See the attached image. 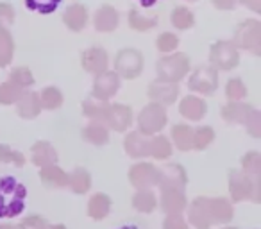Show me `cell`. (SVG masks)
<instances>
[{
    "label": "cell",
    "mask_w": 261,
    "mask_h": 229,
    "mask_svg": "<svg viewBox=\"0 0 261 229\" xmlns=\"http://www.w3.org/2000/svg\"><path fill=\"white\" fill-rule=\"evenodd\" d=\"M68 186L73 193H86L91 188V175L86 168H75L72 174H68Z\"/></svg>",
    "instance_id": "cell-30"
},
{
    "label": "cell",
    "mask_w": 261,
    "mask_h": 229,
    "mask_svg": "<svg viewBox=\"0 0 261 229\" xmlns=\"http://www.w3.org/2000/svg\"><path fill=\"white\" fill-rule=\"evenodd\" d=\"M15 22V9L8 2H0V29H8Z\"/></svg>",
    "instance_id": "cell-46"
},
{
    "label": "cell",
    "mask_w": 261,
    "mask_h": 229,
    "mask_svg": "<svg viewBox=\"0 0 261 229\" xmlns=\"http://www.w3.org/2000/svg\"><path fill=\"white\" fill-rule=\"evenodd\" d=\"M129 181L136 190H150L160 181V168L152 163H136L129 168Z\"/></svg>",
    "instance_id": "cell-9"
},
{
    "label": "cell",
    "mask_w": 261,
    "mask_h": 229,
    "mask_svg": "<svg viewBox=\"0 0 261 229\" xmlns=\"http://www.w3.org/2000/svg\"><path fill=\"white\" fill-rule=\"evenodd\" d=\"M23 91L20 86H16L15 83L11 81H6V83L0 84V104L2 106H11V104H16L18 98L23 95Z\"/></svg>",
    "instance_id": "cell-37"
},
{
    "label": "cell",
    "mask_w": 261,
    "mask_h": 229,
    "mask_svg": "<svg viewBox=\"0 0 261 229\" xmlns=\"http://www.w3.org/2000/svg\"><path fill=\"white\" fill-rule=\"evenodd\" d=\"M9 81L15 83L16 86H20L22 90H27V88L34 84L33 72L27 66H16V68H13L11 73H9Z\"/></svg>",
    "instance_id": "cell-40"
},
{
    "label": "cell",
    "mask_w": 261,
    "mask_h": 229,
    "mask_svg": "<svg viewBox=\"0 0 261 229\" xmlns=\"http://www.w3.org/2000/svg\"><path fill=\"white\" fill-rule=\"evenodd\" d=\"M41 109H58L63 106V93L56 86L43 88L40 93Z\"/></svg>",
    "instance_id": "cell-36"
},
{
    "label": "cell",
    "mask_w": 261,
    "mask_h": 229,
    "mask_svg": "<svg viewBox=\"0 0 261 229\" xmlns=\"http://www.w3.org/2000/svg\"><path fill=\"white\" fill-rule=\"evenodd\" d=\"M122 229H135V227H130V225H127V227H122Z\"/></svg>",
    "instance_id": "cell-54"
},
{
    "label": "cell",
    "mask_w": 261,
    "mask_h": 229,
    "mask_svg": "<svg viewBox=\"0 0 261 229\" xmlns=\"http://www.w3.org/2000/svg\"><path fill=\"white\" fill-rule=\"evenodd\" d=\"M242 167H243L242 172H245L249 177L259 179V175H261V154L256 152V150L247 152L242 160Z\"/></svg>",
    "instance_id": "cell-38"
},
{
    "label": "cell",
    "mask_w": 261,
    "mask_h": 229,
    "mask_svg": "<svg viewBox=\"0 0 261 229\" xmlns=\"http://www.w3.org/2000/svg\"><path fill=\"white\" fill-rule=\"evenodd\" d=\"M163 229H188V222L182 218V215H167Z\"/></svg>",
    "instance_id": "cell-47"
},
{
    "label": "cell",
    "mask_w": 261,
    "mask_h": 229,
    "mask_svg": "<svg viewBox=\"0 0 261 229\" xmlns=\"http://www.w3.org/2000/svg\"><path fill=\"white\" fill-rule=\"evenodd\" d=\"M127 22H129V27L133 31H138V33H145V31L156 27L158 18L156 16H145L138 11V9H130L129 15H127Z\"/></svg>",
    "instance_id": "cell-32"
},
{
    "label": "cell",
    "mask_w": 261,
    "mask_h": 229,
    "mask_svg": "<svg viewBox=\"0 0 261 229\" xmlns=\"http://www.w3.org/2000/svg\"><path fill=\"white\" fill-rule=\"evenodd\" d=\"M232 45L236 48L252 52L254 56L261 54V23L257 20H245L234 31Z\"/></svg>",
    "instance_id": "cell-4"
},
{
    "label": "cell",
    "mask_w": 261,
    "mask_h": 229,
    "mask_svg": "<svg viewBox=\"0 0 261 229\" xmlns=\"http://www.w3.org/2000/svg\"><path fill=\"white\" fill-rule=\"evenodd\" d=\"M245 128L249 131V135L254 136V138H259L261 136V113L257 109H252V113H250L245 122Z\"/></svg>",
    "instance_id": "cell-45"
},
{
    "label": "cell",
    "mask_w": 261,
    "mask_h": 229,
    "mask_svg": "<svg viewBox=\"0 0 261 229\" xmlns=\"http://www.w3.org/2000/svg\"><path fill=\"white\" fill-rule=\"evenodd\" d=\"M210 213L211 222L213 224H227L234 217V210L232 204L229 202L225 197H217V199H210Z\"/></svg>",
    "instance_id": "cell-23"
},
{
    "label": "cell",
    "mask_w": 261,
    "mask_h": 229,
    "mask_svg": "<svg viewBox=\"0 0 261 229\" xmlns=\"http://www.w3.org/2000/svg\"><path fill=\"white\" fill-rule=\"evenodd\" d=\"M225 95H227L229 102H240L242 98L247 97V86L243 84L242 79H229L225 84Z\"/></svg>",
    "instance_id": "cell-41"
},
{
    "label": "cell",
    "mask_w": 261,
    "mask_h": 229,
    "mask_svg": "<svg viewBox=\"0 0 261 229\" xmlns=\"http://www.w3.org/2000/svg\"><path fill=\"white\" fill-rule=\"evenodd\" d=\"M20 225L23 229H43L47 225V220L43 217H40V215H31V217L23 218Z\"/></svg>",
    "instance_id": "cell-48"
},
{
    "label": "cell",
    "mask_w": 261,
    "mask_h": 229,
    "mask_svg": "<svg viewBox=\"0 0 261 229\" xmlns=\"http://www.w3.org/2000/svg\"><path fill=\"white\" fill-rule=\"evenodd\" d=\"M188 206L182 190H161V210L167 215H181Z\"/></svg>",
    "instance_id": "cell-17"
},
{
    "label": "cell",
    "mask_w": 261,
    "mask_h": 229,
    "mask_svg": "<svg viewBox=\"0 0 261 229\" xmlns=\"http://www.w3.org/2000/svg\"><path fill=\"white\" fill-rule=\"evenodd\" d=\"M43 229H66L65 225H61V224H47Z\"/></svg>",
    "instance_id": "cell-52"
},
{
    "label": "cell",
    "mask_w": 261,
    "mask_h": 229,
    "mask_svg": "<svg viewBox=\"0 0 261 229\" xmlns=\"http://www.w3.org/2000/svg\"><path fill=\"white\" fill-rule=\"evenodd\" d=\"M120 88V77L116 75L111 70H106V72L98 73L95 77L93 83V98L95 100L108 102L111 97H115L116 91Z\"/></svg>",
    "instance_id": "cell-11"
},
{
    "label": "cell",
    "mask_w": 261,
    "mask_h": 229,
    "mask_svg": "<svg viewBox=\"0 0 261 229\" xmlns=\"http://www.w3.org/2000/svg\"><path fill=\"white\" fill-rule=\"evenodd\" d=\"M123 149L130 158H136V160L147 158L150 156V138L140 131H133L123 140Z\"/></svg>",
    "instance_id": "cell-16"
},
{
    "label": "cell",
    "mask_w": 261,
    "mask_h": 229,
    "mask_svg": "<svg viewBox=\"0 0 261 229\" xmlns=\"http://www.w3.org/2000/svg\"><path fill=\"white\" fill-rule=\"evenodd\" d=\"M188 220L195 229H210L213 225L210 213V197H197L190 204Z\"/></svg>",
    "instance_id": "cell-13"
},
{
    "label": "cell",
    "mask_w": 261,
    "mask_h": 229,
    "mask_svg": "<svg viewBox=\"0 0 261 229\" xmlns=\"http://www.w3.org/2000/svg\"><path fill=\"white\" fill-rule=\"evenodd\" d=\"M40 179L48 188H65V186H68V174L63 168H59L58 165H50V167L41 168Z\"/></svg>",
    "instance_id": "cell-25"
},
{
    "label": "cell",
    "mask_w": 261,
    "mask_h": 229,
    "mask_svg": "<svg viewBox=\"0 0 261 229\" xmlns=\"http://www.w3.org/2000/svg\"><path fill=\"white\" fill-rule=\"evenodd\" d=\"M59 2L61 0H25V6L31 9V11H38V13H52L58 9Z\"/></svg>",
    "instance_id": "cell-44"
},
{
    "label": "cell",
    "mask_w": 261,
    "mask_h": 229,
    "mask_svg": "<svg viewBox=\"0 0 261 229\" xmlns=\"http://www.w3.org/2000/svg\"><path fill=\"white\" fill-rule=\"evenodd\" d=\"M109 210H111V199L106 193H95L88 202V215L93 220H102L108 217Z\"/></svg>",
    "instance_id": "cell-27"
},
{
    "label": "cell",
    "mask_w": 261,
    "mask_h": 229,
    "mask_svg": "<svg viewBox=\"0 0 261 229\" xmlns=\"http://www.w3.org/2000/svg\"><path fill=\"white\" fill-rule=\"evenodd\" d=\"M210 63L211 68L218 70H232L240 63V52L232 45V41H217L210 50Z\"/></svg>",
    "instance_id": "cell-7"
},
{
    "label": "cell",
    "mask_w": 261,
    "mask_h": 229,
    "mask_svg": "<svg viewBox=\"0 0 261 229\" xmlns=\"http://www.w3.org/2000/svg\"><path fill=\"white\" fill-rule=\"evenodd\" d=\"M133 124V109L125 104H109L104 125L111 131L123 133Z\"/></svg>",
    "instance_id": "cell-12"
},
{
    "label": "cell",
    "mask_w": 261,
    "mask_h": 229,
    "mask_svg": "<svg viewBox=\"0 0 261 229\" xmlns=\"http://www.w3.org/2000/svg\"><path fill=\"white\" fill-rule=\"evenodd\" d=\"M31 156H33V163L38 165L40 168L50 167V165L58 163V152L48 142H36L31 149Z\"/></svg>",
    "instance_id": "cell-21"
},
{
    "label": "cell",
    "mask_w": 261,
    "mask_h": 229,
    "mask_svg": "<svg viewBox=\"0 0 261 229\" xmlns=\"http://www.w3.org/2000/svg\"><path fill=\"white\" fill-rule=\"evenodd\" d=\"M247 9L254 13H261V0H240Z\"/></svg>",
    "instance_id": "cell-50"
},
{
    "label": "cell",
    "mask_w": 261,
    "mask_h": 229,
    "mask_svg": "<svg viewBox=\"0 0 261 229\" xmlns=\"http://www.w3.org/2000/svg\"><path fill=\"white\" fill-rule=\"evenodd\" d=\"M179 45V38L175 36V34L172 33H163L158 36L156 40V47L160 52H163V54H170V52H174L175 48H177Z\"/></svg>",
    "instance_id": "cell-43"
},
{
    "label": "cell",
    "mask_w": 261,
    "mask_h": 229,
    "mask_svg": "<svg viewBox=\"0 0 261 229\" xmlns=\"http://www.w3.org/2000/svg\"><path fill=\"white\" fill-rule=\"evenodd\" d=\"M133 206L140 213H152L158 206V199L152 190H138L133 195Z\"/></svg>",
    "instance_id": "cell-31"
},
{
    "label": "cell",
    "mask_w": 261,
    "mask_h": 229,
    "mask_svg": "<svg viewBox=\"0 0 261 229\" xmlns=\"http://www.w3.org/2000/svg\"><path fill=\"white\" fill-rule=\"evenodd\" d=\"M170 22L175 29L186 31V29H190V27H193V23H195V16H193V13L190 11L188 8L179 6V8H175L174 11L170 13Z\"/></svg>",
    "instance_id": "cell-34"
},
{
    "label": "cell",
    "mask_w": 261,
    "mask_h": 229,
    "mask_svg": "<svg viewBox=\"0 0 261 229\" xmlns=\"http://www.w3.org/2000/svg\"><path fill=\"white\" fill-rule=\"evenodd\" d=\"M0 229H23V227L16 224H0Z\"/></svg>",
    "instance_id": "cell-51"
},
{
    "label": "cell",
    "mask_w": 261,
    "mask_h": 229,
    "mask_svg": "<svg viewBox=\"0 0 261 229\" xmlns=\"http://www.w3.org/2000/svg\"><path fill=\"white\" fill-rule=\"evenodd\" d=\"M16 113L25 120H33L41 113L40 95L36 91H23V95L16 102Z\"/></svg>",
    "instance_id": "cell-19"
},
{
    "label": "cell",
    "mask_w": 261,
    "mask_h": 229,
    "mask_svg": "<svg viewBox=\"0 0 261 229\" xmlns=\"http://www.w3.org/2000/svg\"><path fill=\"white\" fill-rule=\"evenodd\" d=\"M188 88L200 95H213L218 88V72L211 66H197L188 79Z\"/></svg>",
    "instance_id": "cell-8"
},
{
    "label": "cell",
    "mask_w": 261,
    "mask_h": 229,
    "mask_svg": "<svg viewBox=\"0 0 261 229\" xmlns=\"http://www.w3.org/2000/svg\"><path fill=\"white\" fill-rule=\"evenodd\" d=\"M120 23V16L113 6H102L98 8V11L95 13L93 18V26L98 33H113V31L118 27Z\"/></svg>",
    "instance_id": "cell-18"
},
{
    "label": "cell",
    "mask_w": 261,
    "mask_h": 229,
    "mask_svg": "<svg viewBox=\"0 0 261 229\" xmlns=\"http://www.w3.org/2000/svg\"><path fill=\"white\" fill-rule=\"evenodd\" d=\"M172 143L167 136L163 135H154V138H150V156L154 160H168L172 156Z\"/></svg>",
    "instance_id": "cell-33"
},
{
    "label": "cell",
    "mask_w": 261,
    "mask_h": 229,
    "mask_svg": "<svg viewBox=\"0 0 261 229\" xmlns=\"http://www.w3.org/2000/svg\"><path fill=\"white\" fill-rule=\"evenodd\" d=\"M108 102L102 100H95V98H88L83 102V113L84 117H88L91 122H98V124H104L106 122V115H108Z\"/></svg>",
    "instance_id": "cell-28"
},
{
    "label": "cell",
    "mask_w": 261,
    "mask_h": 229,
    "mask_svg": "<svg viewBox=\"0 0 261 229\" xmlns=\"http://www.w3.org/2000/svg\"><path fill=\"white\" fill-rule=\"evenodd\" d=\"M179 97V88L177 84L172 83H163V81H154L149 86V98L154 104L160 106H170L175 102V98Z\"/></svg>",
    "instance_id": "cell-15"
},
{
    "label": "cell",
    "mask_w": 261,
    "mask_h": 229,
    "mask_svg": "<svg viewBox=\"0 0 261 229\" xmlns=\"http://www.w3.org/2000/svg\"><path fill=\"white\" fill-rule=\"evenodd\" d=\"M224 229H236V227H224Z\"/></svg>",
    "instance_id": "cell-55"
},
{
    "label": "cell",
    "mask_w": 261,
    "mask_h": 229,
    "mask_svg": "<svg viewBox=\"0 0 261 229\" xmlns=\"http://www.w3.org/2000/svg\"><path fill=\"white\" fill-rule=\"evenodd\" d=\"M215 140V131L210 125H202V128L193 129V149L204 150L210 147V143Z\"/></svg>",
    "instance_id": "cell-39"
},
{
    "label": "cell",
    "mask_w": 261,
    "mask_h": 229,
    "mask_svg": "<svg viewBox=\"0 0 261 229\" xmlns=\"http://www.w3.org/2000/svg\"><path fill=\"white\" fill-rule=\"evenodd\" d=\"M188 183L186 177V170L179 163H168L160 170V181L158 186L161 190H182Z\"/></svg>",
    "instance_id": "cell-10"
},
{
    "label": "cell",
    "mask_w": 261,
    "mask_h": 229,
    "mask_svg": "<svg viewBox=\"0 0 261 229\" xmlns=\"http://www.w3.org/2000/svg\"><path fill=\"white\" fill-rule=\"evenodd\" d=\"M25 186L15 177L0 179V218H15L23 211Z\"/></svg>",
    "instance_id": "cell-1"
},
{
    "label": "cell",
    "mask_w": 261,
    "mask_h": 229,
    "mask_svg": "<svg viewBox=\"0 0 261 229\" xmlns=\"http://www.w3.org/2000/svg\"><path fill=\"white\" fill-rule=\"evenodd\" d=\"M211 2H213L215 8L220 9V11H231V9H234L238 0H211Z\"/></svg>",
    "instance_id": "cell-49"
},
{
    "label": "cell",
    "mask_w": 261,
    "mask_h": 229,
    "mask_svg": "<svg viewBox=\"0 0 261 229\" xmlns=\"http://www.w3.org/2000/svg\"><path fill=\"white\" fill-rule=\"evenodd\" d=\"M167 109L163 106L150 102L138 115V131L145 136H154L161 133V129L167 125Z\"/></svg>",
    "instance_id": "cell-5"
},
{
    "label": "cell",
    "mask_w": 261,
    "mask_h": 229,
    "mask_svg": "<svg viewBox=\"0 0 261 229\" xmlns=\"http://www.w3.org/2000/svg\"><path fill=\"white\" fill-rule=\"evenodd\" d=\"M158 81L163 83L177 84L182 81L190 72V58L182 52H175V54H168L158 61L156 65Z\"/></svg>",
    "instance_id": "cell-2"
},
{
    "label": "cell",
    "mask_w": 261,
    "mask_h": 229,
    "mask_svg": "<svg viewBox=\"0 0 261 229\" xmlns=\"http://www.w3.org/2000/svg\"><path fill=\"white\" fill-rule=\"evenodd\" d=\"M142 4L145 6V8H150V6L156 4V0H142Z\"/></svg>",
    "instance_id": "cell-53"
},
{
    "label": "cell",
    "mask_w": 261,
    "mask_h": 229,
    "mask_svg": "<svg viewBox=\"0 0 261 229\" xmlns=\"http://www.w3.org/2000/svg\"><path fill=\"white\" fill-rule=\"evenodd\" d=\"M0 163H13L16 167H23L25 165V156L18 150L11 149L9 145L0 143Z\"/></svg>",
    "instance_id": "cell-42"
},
{
    "label": "cell",
    "mask_w": 261,
    "mask_h": 229,
    "mask_svg": "<svg viewBox=\"0 0 261 229\" xmlns=\"http://www.w3.org/2000/svg\"><path fill=\"white\" fill-rule=\"evenodd\" d=\"M15 54V41L8 29H0V68H4L11 63Z\"/></svg>",
    "instance_id": "cell-35"
},
{
    "label": "cell",
    "mask_w": 261,
    "mask_h": 229,
    "mask_svg": "<svg viewBox=\"0 0 261 229\" xmlns=\"http://www.w3.org/2000/svg\"><path fill=\"white\" fill-rule=\"evenodd\" d=\"M229 193L234 202L250 199L252 202L261 200V185L259 179H252L242 170L229 172Z\"/></svg>",
    "instance_id": "cell-3"
},
{
    "label": "cell",
    "mask_w": 261,
    "mask_h": 229,
    "mask_svg": "<svg viewBox=\"0 0 261 229\" xmlns=\"http://www.w3.org/2000/svg\"><path fill=\"white\" fill-rule=\"evenodd\" d=\"M143 70V56L136 48H122L115 58V73L123 79H136Z\"/></svg>",
    "instance_id": "cell-6"
},
{
    "label": "cell",
    "mask_w": 261,
    "mask_h": 229,
    "mask_svg": "<svg viewBox=\"0 0 261 229\" xmlns=\"http://www.w3.org/2000/svg\"><path fill=\"white\" fill-rule=\"evenodd\" d=\"M83 138L86 142H90L91 145H106L109 142V129L104 124H98V122H90L86 128L83 129Z\"/></svg>",
    "instance_id": "cell-26"
},
{
    "label": "cell",
    "mask_w": 261,
    "mask_h": 229,
    "mask_svg": "<svg viewBox=\"0 0 261 229\" xmlns=\"http://www.w3.org/2000/svg\"><path fill=\"white\" fill-rule=\"evenodd\" d=\"M252 106L245 102H229L222 108V117L229 124H243L245 125L247 118L252 113Z\"/></svg>",
    "instance_id": "cell-22"
},
{
    "label": "cell",
    "mask_w": 261,
    "mask_h": 229,
    "mask_svg": "<svg viewBox=\"0 0 261 229\" xmlns=\"http://www.w3.org/2000/svg\"><path fill=\"white\" fill-rule=\"evenodd\" d=\"M172 140L179 150L193 149V129L186 124H175L172 128Z\"/></svg>",
    "instance_id": "cell-29"
},
{
    "label": "cell",
    "mask_w": 261,
    "mask_h": 229,
    "mask_svg": "<svg viewBox=\"0 0 261 229\" xmlns=\"http://www.w3.org/2000/svg\"><path fill=\"white\" fill-rule=\"evenodd\" d=\"M81 63H83V68L86 70V72L98 75V73H102V72H106V70H108L109 56H108V52H106L104 48L90 47V48H86V50L83 52V56H81Z\"/></svg>",
    "instance_id": "cell-14"
},
{
    "label": "cell",
    "mask_w": 261,
    "mask_h": 229,
    "mask_svg": "<svg viewBox=\"0 0 261 229\" xmlns=\"http://www.w3.org/2000/svg\"><path fill=\"white\" fill-rule=\"evenodd\" d=\"M63 22L73 33H79L86 27L88 23V11L83 4H72L66 8L65 15H63Z\"/></svg>",
    "instance_id": "cell-24"
},
{
    "label": "cell",
    "mask_w": 261,
    "mask_h": 229,
    "mask_svg": "<svg viewBox=\"0 0 261 229\" xmlns=\"http://www.w3.org/2000/svg\"><path fill=\"white\" fill-rule=\"evenodd\" d=\"M179 113L182 117L188 118V120H202L204 115L207 113V104L202 100L200 97H195V95H188L181 100L179 104Z\"/></svg>",
    "instance_id": "cell-20"
}]
</instances>
